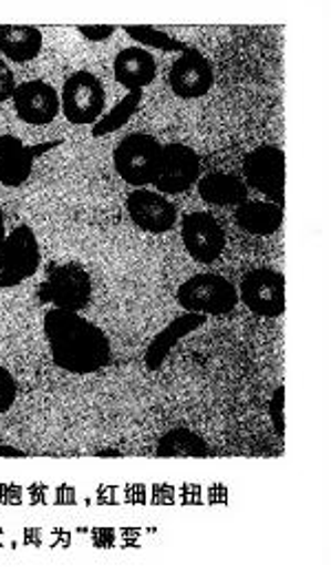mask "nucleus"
I'll return each mask as SVG.
<instances>
[{"instance_id":"obj_9","label":"nucleus","mask_w":331,"mask_h":567,"mask_svg":"<svg viewBox=\"0 0 331 567\" xmlns=\"http://www.w3.org/2000/svg\"><path fill=\"white\" fill-rule=\"evenodd\" d=\"M239 302L261 318L286 313V277L272 268H255L239 284Z\"/></svg>"},{"instance_id":"obj_26","label":"nucleus","mask_w":331,"mask_h":567,"mask_svg":"<svg viewBox=\"0 0 331 567\" xmlns=\"http://www.w3.org/2000/svg\"><path fill=\"white\" fill-rule=\"evenodd\" d=\"M15 75L11 71V66L4 62V58H0V104L13 97L15 91Z\"/></svg>"},{"instance_id":"obj_20","label":"nucleus","mask_w":331,"mask_h":567,"mask_svg":"<svg viewBox=\"0 0 331 567\" xmlns=\"http://www.w3.org/2000/svg\"><path fill=\"white\" fill-rule=\"evenodd\" d=\"M155 453H157V457H170V460H193V457L199 460V457L210 455V446L193 429L175 426L157 440Z\"/></svg>"},{"instance_id":"obj_13","label":"nucleus","mask_w":331,"mask_h":567,"mask_svg":"<svg viewBox=\"0 0 331 567\" xmlns=\"http://www.w3.org/2000/svg\"><path fill=\"white\" fill-rule=\"evenodd\" d=\"M126 213L135 228L146 235H166L177 224V208L175 204L157 190L135 188L126 197Z\"/></svg>"},{"instance_id":"obj_16","label":"nucleus","mask_w":331,"mask_h":567,"mask_svg":"<svg viewBox=\"0 0 331 567\" xmlns=\"http://www.w3.org/2000/svg\"><path fill=\"white\" fill-rule=\"evenodd\" d=\"M208 316L204 313H193V311H184L179 313L177 318H173L153 340L151 344L146 347V355H144V362H146V369L148 371H159L162 364L166 362V358L170 355L173 347L179 344L186 336H190L193 331L201 329L206 324Z\"/></svg>"},{"instance_id":"obj_6","label":"nucleus","mask_w":331,"mask_h":567,"mask_svg":"<svg viewBox=\"0 0 331 567\" xmlns=\"http://www.w3.org/2000/svg\"><path fill=\"white\" fill-rule=\"evenodd\" d=\"M248 188L266 197V202L286 206V153L275 144H261L244 159V177Z\"/></svg>"},{"instance_id":"obj_27","label":"nucleus","mask_w":331,"mask_h":567,"mask_svg":"<svg viewBox=\"0 0 331 567\" xmlns=\"http://www.w3.org/2000/svg\"><path fill=\"white\" fill-rule=\"evenodd\" d=\"M0 457H27V453L11 444H0Z\"/></svg>"},{"instance_id":"obj_11","label":"nucleus","mask_w":331,"mask_h":567,"mask_svg":"<svg viewBox=\"0 0 331 567\" xmlns=\"http://www.w3.org/2000/svg\"><path fill=\"white\" fill-rule=\"evenodd\" d=\"M168 84L179 100H199L213 91L215 69L201 51L188 47L173 62L168 71Z\"/></svg>"},{"instance_id":"obj_5","label":"nucleus","mask_w":331,"mask_h":567,"mask_svg":"<svg viewBox=\"0 0 331 567\" xmlns=\"http://www.w3.org/2000/svg\"><path fill=\"white\" fill-rule=\"evenodd\" d=\"M93 281L89 272L77 264H60L46 270L44 281L38 287V300L53 305L55 309L82 311L91 305Z\"/></svg>"},{"instance_id":"obj_12","label":"nucleus","mask_w":331,"mask_h":567,"mask_svg":"<svg viewBox=\"0 0 331 567\" xmlns=\"http://www.w3.org/2000/svg\"><path fill=\"white\" fill-rule=\"evenodd\" d=\"M13 113L29 126H49L60 113V93L44 80L20 82L11 97Z\"/></svg>"},{"instance_id":"obj_1","label":"nucleus","mask_w":331,"mask_h":567,"mask_svg":"<svg viewBox=\"0 0 331 567\" xmlns=\"http://www.w3.org/2000/svg\"><path fill=\"white\" fill-rule=\"evenodd\" d=\"M44 338L55 367L73 375H89L111 364L108 336L80 311L51 307L44 313Z\"/></svg>"},{"instance_id":"obj_10","label":"nucleus","mask_w":331,"mask_h":567,"mask_svg":"<svg viewBox=\"0 0 331 567\" xmlns=\"http://www.w3.org/2000/svg\"><path fill=\"white\" fill-rule=\"evenodd\" d=\"M182 244L193 261L213 266L226 252L228 239L221 224L210 213L197 210L182 217Z\"/></svg>"},{"instance_id":"obj_22","label":"nucleus","mask_w":331,"mask_h":567,"mask_svg":"<svg viewBox=\"0 0 331 567\" xmlns=\"http://www.w3.org/2000/svg\"><path fill=\"white\" fill-rule=\"evenodd\" d=\"M124 31L128 38L139 42L142 49L151 47V49H159L164 53H184L188 49V44H184L182 40H177V38L168 35L164 29H157L151 24H126Z\"/></svg>"},{"instance_id":"obj_3","label":"nucleus","mask_w":331,"mask_h":567,"mask_svg":"<svg viewBox=\"0 0 331 567\" xmlns=\"http://www.w3.org/2000/svg\"><path fill=\"white\" fill-rule=\"evenodd\" d=\"M177 302L184 311L204 316H226L239 305V289L219 275H195L177 287Z\"/></svg>"},{"instance_id":"obj_4","label":"nucleus","mask_w":331,"mask_h":567,"mask_svg":"<svg viewBox=\"0 0 331 567\" xmlns=\"http://www.w3.org/2000/svg\"><path fill=\"white\" fill-rule=\"evenodd\" d=\"M60 106L73 126H93L106 109V91L102 80L91 71L71 73L60 91Z\"/></svg>"},{"instance_id":"obj_25","label":"nucleus","mask_w":331,"mask_h":567,"mask_svg":"<svg viewBox=\"0 0 331 567\" xmlns=\"http://www.w3.org/2000/svg\"><path fill=\"white\" fill-rule=\"evenodd\" d=\"M77 33L89 42H104L115 33L113 24H80Z\"/></svg>"},{"instance_id":"obj_14","label":"nucleus","mask_w":331,"mask_h":567,"mask_svg":"<svg viewBox=\"0 0 331 567\" xmlns=\"http://www.w3.org/2000/svg\"><path fill=\"white\" fill-rule=\"evenodd\" d=\"M60 144L62 140L24 146L15 135H0V184L7 188H20L31 177L35 159Z\"/></svg>"},{"instance_id":"obj_21","label":"nucleus","mask_w":331,"mask_h":567,"mask_svg":"<svg viewBox=\"0 0 331 567\" xmlns=\"http://www.w3.org/2000/svg\"><path fill=\"white\" fill-rule=\"evenodd\" d=\"M144 102V91H131L126 93L113 109H108L91 128L93 137H104L111 133H117L124 124L133 120V115L142 109Z\"/></svg>"},{"instance_id":"obj_2","label":"nucleus","mask_w":331,"mask_h":567,"mask_svg":"<svg viewBox=\"0 0 331 567\" xmlns=\"http://www.w3.org/2000/svg\"><path fill=\"white\" fill-rule=\"evenodd\" d=\"M162 162V144L148 133H131L117 142L113 151V166L117 177L133 186L146 188L155 182Z\"/></svg>"},{"instance_id":"obj_28","label":"nucleus","mask_w":331,"mask_h":567,"mask_svg":"<svg viewBox=\"0 0 331 567\" xmlns=\"http://www.w3.org/2000/svg\"><path fill=\"white\" fill-rule=\"evenodd\" d=\"M97 457H124V453L115 449H104V451H97Z\"/></svg>"},{"instance_id":"obj_19","label":"nucleus","mask_w":331,"mask_h":567,"mask_svg":"<svg viewBox=\"0 0 331 567\" xmlns=\"http://www.w3.org/2000/svg\"><path fill=\"white\" fill-rule=\"evenodd\" d=\"M197 193L208 206H219V208L241 206L244 202H248L246 182L239 175H230L221 171L199 177Z\"/></svg>"},{"instance_id":"obj_7","label":"nucleus","mask_w":331,"mask_h":567,"mask_svg":"<svg viewBox=\"0 0 331 567\" xmlns=\"http://www.w3.org/2000/svg\"><path fill=\"white\" fill-rule=\"evenodd\" d=\"M42 257L35 233L20 224L0 244V289L24 284L40 270Z\"/></svg>"},{"instance_id":"obj_18","label":"nucleus","mask_w":331,"mask_h":567,"mask_svg":"<svg viewBox=\"0 0 331 567\" xmlns=\"http://www.w3.org/2000/svg\"><path fill=\"white\" fill-rule=\"evenodd\" d=\"M42 31L33 24H0V58L15 64L35 60L42 51Z\"/></svg>"},{"instance_id":"obj_23","label":"nucleus","mask_w":331,"mask_h":567,"mask_svg":"<svg viewBox=\"0 0 331 567\" xmlns=\"http://www.w3.org/2000/svg\"><path fill=\"white\" fill-rule=\"evenodd\" d=\"M270 420L275 433L279 437H286V386H279L270 400Z\"/></svg>"},{"instance_id":"obj_8","label":"nucleus","mask_w":331,"mask_h":567,"mask_svg":"<svg viewBox=\"0 0 331 567\" xmlns=\"http://www.w3.org/2000/svg\"><path fill=\"white\" fill-rule=\"evenodd\" d=\"M201 177L199 153L182 142L162 146V162L155 177V188L162 195H182L190 190Z\"/></svg>"},{"instance_id":"obj_24","label":"nucleus","mask_w":331,"mask_h":567,"mask_svg":"<svg viewBox=\"0 0 331 567\" xmlns=\"http://www.w3.org/2000/svg\"><path fill=\"white\" fill-rule=\"evenodd\" d=\"M15 398H18V382L4 367H0V415L15 404Z\"/></svg>"},{"instance_id":"obj_29","label":"nucleus","mask_w":331,"mask_h":567,"mask_svg":"<svg viewBox=\"0 0 331 567\" xmlns=\"http://www.w3.org/2000/svg\"><path fill=\"white\" fill-rule=\"evenodd\" d=\"M7 239V228H4V210L0 206V244Z\"/></svg>"},{"instance_id":"obj_15","label":"nucleus","mask_w":331,"mask_h":567,"mask_svg":"<svg viewBox=\"0 0 331 567\" xmlns=\"http://www.w3.org/2000/svg\"><path fill=\"white\" fill-rule=\"evenodd\" d=\"M113 78L128 93L144 91L157 78V60L148 49L126 47L113 60Z\"/></svg>"},{"instance_id":"obj_17","label":"nucleus","mask_w":331,"mask_h":567,"mask_svg":"<svg viewBox=\"0 0 331 567\" xmlns=\"http://www.w3.org/2000/svg\"><path fill=\"white\" fill-rule=\"evenodd\" d=\"M286 219V206L272 204V202H244L241 206H237L235 213V221L237 226L252 235V237H272L281 230Z\"/></svg>"}]
</instances>
